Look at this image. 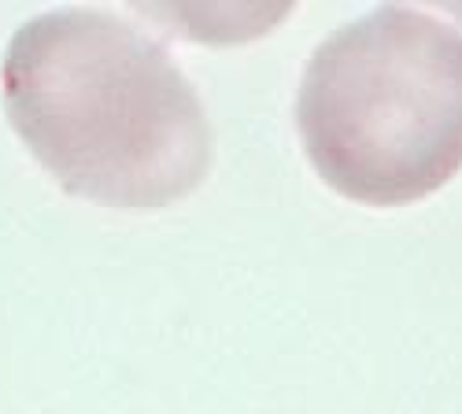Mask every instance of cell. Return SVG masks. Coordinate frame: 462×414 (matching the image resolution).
Returning a JSON list of instances; mask_svg holds the SVG:
<instances>
[{
  "label": "cell",
  "instance_id": "obj_1",
  "mask_svg": "<svg viewBox=\"0 0 462 414\" xmlns=\"http://www.w3.org/2000/svg\"><path fill=\"white\" fill-rule=\"evenodd\" d=\"M15 133L63 189L130 211L167 207L204 181L208 111L171 52L107 8L30 15L0 60Z\"/></svg>",
  "mask_w": 462,
  "mask_h": 414
},
{
  "label": "cell",
  "instance_id": "obj_2",
  "mask_svg": "<svg viewBox=\"0 0 462 414\" xmlns=\"http://www.w3.org/2000/svg\"><path fill=\"white\" fill-rule=\"evenodd\" d=\"M296 126L319 178L356 204L403 207L462 170V33L381 5L311 52Z\"/></svg>",
  "mask_w": 462,
  "mask_h": 414
}]
</instances>
